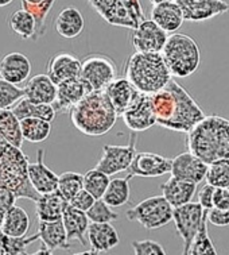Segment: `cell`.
I'll return each mask as SVG.
<instances>
[{
	"label": "cell",
	"mask_w": 229,
	"mask_h": 255,
	"mask_svg": "<svg viewBox=\"0 0 229 255\" xmlns=\"http://www.w3.org/2000/svg\"><path fill=\"white\" fill-rule=\"evenodd\" d=\"M204 254H217V249H216L215 243L209 237V231H208V220H206V209L202 216L201 224L196 235L193 238L190 246L187 249L186 255H204Z\"/></svg>",
	"instance_id": "e575fe53"
},
{
	"label": "cell",
	"mask_w": 229,
	"mask_h": 255,
	"mask_svg": "<svg viewBox=\"0 0 229 255\" xmlns=\"http://www.w3.org/2000/svg\"><path fill=\"white\" fill-rule=\"evenodd\" d=\"M81 61L69 53H58L49 60L47 64V76L54 84H60L68 79L79 76Z\"/></svg>",
	"instance_id": "44dd1931"
},
{
	"label": "cell",
	"mask_w": 229,
	"mask_h": 255,
	"mask_svg": "<svg viewBox=\"0 0 229 255\" xmlns=\"http://www.w3.org/2000/svg\"><path fill=\"white\" fill-rule=\"evenodd\" d=\"M120 116L124 121V125L132 132H143L151 128L153 126L156 125V116L151 103V95L138 93Z\"/></svg>",
	"instance_id": "30bf717a"
},
{
	"label": "cell",
	"mask_w": 229,
	"mask_h": 255,
	"mask_svg": "<svg viewBox=\"0 0 229 255\" xmlns=\"http://www.w3.org/2000/svg\"><path fill=\"white\" fill-rule=\"evenodd\" d=\"M109 184V176L98 169H92L82 174V188L88 190L94 199H101Z\"/></svg>",
	"instance_id": "ab89813d"
},
{
	"label": "cell",
	"mask_w": 229,
	"mask_h": 255,
	"mask_svg": "<svg viewBox=\"0 0 229 255\" xmlns=\"http://www.w3.org/2000/svg\"><path fill=\"white\" fill-rule=\"evenodd\" d=\"M31 73V62L22 53H8L0 61V77L12 84H20Z\"/></svg>",
	"instance_id": "ffe728a7"
},
{
	"label": "cell",
	"mask_w": 229,
	"mask_h": 255,
	"mask_svg": "<svg viewBox=\"0 0 229 255\" xmlns=\"http://www.w3.org/2000/svg\"><path fill=\"white\" fill-rule=\"evenodd\" d=\"M84 16L75 7H66L62 9L54 23L57 33L66 39H73V38L78 37L84 30Z\"/></svg>",
	"instance_id": "f1b7e54d"
},
{
	"label": "cell",
	"mask_w": 229,
	"mask_h": 255,
	"mask_svg": "<svg viewBox=\"0 0 229 255\" xmlns=\"http://www.w3.org/2000/svg\"><path fill=\"white\" fill-rule=\"evenodd\" d=\"M24 98L37 104H53L56 100L57 85L47 74H37L28 80L23 88Z\"/></svg>",
	"instance_id": "d4e9b609"
},
{
	"label": "cell",
	"mask_w": 229,
	"mask_h": 255,
	"mask_svg": "<svg viewBox=\"0 0 229 255\" xmlns=\"http://www.w3.org/2000/svg\"><path fill=\"white\" fill-rule=\"evenodd\" d=\"M69 112L73 126L86 136H103L117 121L116 111L104 89L90 91Z\"/></svg>",
	"instance_id": "7a4b0ae2"
},
{
	"label": "cell",
	"mask_w": 229,
	"mask_h": 255,
	"mask_svg": "<svg viewBox=\"0 0 229 255\" xmlns=\"http://www.w3.org/2000/svg\"><path fill=\"white\" fill-rule=\"evenodd\" d=\"M171 170V159L156 153H135L127 172L131 177H160Z\"/></svg>",
	"instance_id": "5bb4252c"
},
{
	"label": "cell",
	"mask_w": 229,
	"mask_h": 255,
	"mask_svg": "<svg viewBox=\"0 0 229 255\" xmlns=\"http://www.w3.org/2000/svg\"><path fill=\"white\" fill-rule=\"evenodd\" d=\"M131 178L132 177L128 174L126 178L109 180V184L101 199L112 208H119L127 204L130 201V195H131V188H130Z\"/></svg>",
	"instance_id": "4dcf8cb0"
},
{
	"label": "cell",
	"mask_w": 229,
	"mask_h": 255,
	"mask_svg": "<svg viewBox=\"0 0 229 255\" xmlns=\"http://www.w3.org/2000/svg\"><path fill=\"white\" fill-rule=\"evenodd\" d=\"M98 15H101L109 24L120 27L135 28L142 20L136 18L126 0H89Z\"/></svg>",
	"instance_id": "7c38bea8"
},
{
	"label": "cell",
	"mask_w": 229,
	"mask_h": 255,
	"mask_svg": "<svg viewBox=\"0 0 229 255\" xmlns=\"http://www.w3.org/2000/svg\"><path fill=\"white\" fill-rule=\"evenodd\" d=\"M38 237L43 246L54 254L57 250H71L72 243L68 241L62 219L54 222H39Z\"/></svg>",
	"instance_id": "7402d4cb"
},
{
	"label": "cell",
	"mask_w": 229,
	"mask_h": 255,
	"mask_svg": "<svg viewBox=\"0 0 229 255\" xmlns=\"http://www.w3.org/2000/svg\"><path fill=\"white\" fill-rule=\"evenodd\" d=\"M88 243L90 250L84 254H105L119 245L120 238L111 223H89Z\"/></svg>",
	"instance_id": "ac0fdd59"
},
{
	"label": "cell",
	"mask_w": 229,
	"mask_h": 255,
	"mask_svg": "<svg viewBox=\"0 0 229 255\" xmlns=\"http://www.w3.org/2000/svg\"><path fill=\"white\" fill-rule=\"evenodd\" d=\"M62 223L65 227L68 241L79 242L81 246H86V231L89 227V219L86 212L73 208L72 205H66L62 214Z\"/></svg>",
	"instance_id": "cb8c5ba5"
},
{
	"label": "cell",
	"mask_w": 229,
	"mask_h": 255,
	"mask_svg": "<svg viewBox=\"0 0 229 255\" xmlns=\"http://www.w3.org/2000/svg\"><path fill=\"white\" fill-rule=\"evenodd\" d=\"M117 68L109 57L92 54L81 62L79 77L88 84L92 91H101L116 79Z\"/></svg>",
	"instance_id": "ba28073f"
},
{
	"label": "cell",
	"mask_w": 229,
	"mask_h": 255,
	"mask_svg": "<svg viewBox=\"0 0 229 255\" xmlns=\"http://www.w3.org/2000/svg\"><path fill=\"white\" fill-rule=\"evenodd\" d=\"M22 98H24L23 89L0 77V110L11 108Z\"/></svg>",
	"instance_id": "7bdbcfd3"
},
{
	"label": "cell",
	"mask_w": 229,
	"mask_h": 255,
	"mask_svg": "<svg viewBox=\"0 0 229 255\" xmlns=\"http://www.w3.org/2000/svg\"><path fill=\"white\" fill-rule=\"evenodd\" d=\"M15 201H16V196L11 190L1 189L0 188V226L3 223L4 215L15 204Z\"/></svg>",
	"instance_id": "7dc6e473"
},
{
	"label": "cell",
	"mask_w": 229,
	"mask_h": 255,
	"mask_svg": "<svg viewBox=\"0 0 229 255\" xmlns=\"http://www.w3.org/2000/svg\"><path fill=\"white\" fill-rule=\"evenodd\" d=\"M213 208L229 209V188H216L215 186Z\"/></svg>",
	"instance_id": "681fc988"
},
{
	"label": "cell",
	"mask_w": 229,
	"mask_h": 255,
	"mask_svg": "<svg viewBox=\"0 0 229 255\" xmlns=\"http://www.w3.org/2000/svg\"><path fill=\"white\" fill-rule=\"evenodd\" d=\"M27 155L11 144L0 134V188L11 190L16 199L23 197L27 200H35L39 193L34 189L27 176Z\"/></svg>",
	"instance_id": "3957f363"
},
{
	"label": "cell",
	"mask_w": 229,
	"mask_h": 255,
	"mask_svg": "<svg viewBox=\"0 0 229 255\" xmlns=\"http://www.w3.org/2000/svg\"><path fill=\"white\" fill-rule=\"evenodd\" d=\"M92 89L89 88L88 84L79 76L61 81L60 84H57V95L53 107L56 112H60V114L69 112Z\"/></svg>",
	"instance_id": "2e32d148"
},
{
	"label": "cell",
	"mask_w": 229,
	"mask_h": 255,
	"mask_svg": "<svg viewBox=\"0 0 229 255\" xmlns=\"http://www.w3.org/2000/svg\"><path fill=\"white\" fill-rule=\"evenodd\" d=\"M0 134L11 144L22 147L24 139L20 128V121L9 108L0 110Z\"/></svg>",
	"instance_id": "836d02e7"
},
{
	"label": "cell",
	"mask_w": 229,
	"mask_h": 255,
	"mask_svg": "<svg viewBox=\"0 0 229 255\" xmlns=\"http://www.w3.org/2000/svg\"><path fill=\"white\" fill-rule=\"evenodd\" d=\"M167 33L151 19H143L141 23L134 28L132 45L136 51L160 53L167 41Z\"/></svg>",
	"instance_id": "4fadbf2b"
},
{
	"label": "cell",
	"mask_w": 229,
	"mask_h": 255,
	"mask_svg": "<svg viewBox=\"0 0 229 255\" xmlns=\"http://www.w3.org/2000/svg\"><path fill=\"white\" fill-rule=\"evenodd\" d=\"M43 154L45 151L39 148L37 151V161L28 162L27 165L28 180L39 195L54 192L57 190V184H58V176L43 162Z\"/></svg>",
	"instance_id": "d6986e66"
},
{
	"label": "cell",
	"mask_w": 229,
	"mask_h": 255,
	"mask_svg": "<svg viewBox=\"0 0 229 255\" xmlns=\"http://www.w3.org/2000/svg\"><path fill=\"white\" fill-rule=\"evenodd\" d=\"M175 99V107L171 118L160 123V127L178 132H189L193 127L205 118V112L197 104L194 99L189 95L186 89L181 87L175 80H170L166 85Z\"/></svg>",
	"instance_id": "8992f818"
},
{
	"label": "cell",
	"mask_w": 229,
	"mask_h": 255,
	"mask_svg": "<svg viewBox=\"0 0 229 255\" xmlns=\"http://www.w3.org/2000/svg\"><path fill=\"white\" fill-rule=\"evenodd\" d=\"M86 216L89 223H112L119 218L112 207H109L103 199L94 200L92 207L86 211Z\"/></svg>",
	"instance_id": "b9f144b4"
},
{
	"label": "cell",
	"mask_w": 229,
	"mask_h": 255,
	"mask_svg": "<svg viewBox=\"0 0 229 255\" xmlns=\"http://www.w3.org/2000/svg\"><path fill=\"white\" fill-rule=\"evenodd\" d=\"M151 4H158V3H163V1H173V0H149Z\"/></svg>",
	"instance_id": "816d5d0a"
},
{
	"label": "cell",
	"mask_w": 229,
	"mask_h": 255,
	"mask_svg": "<svg viewBox=\"0 0 229 255\" xmlns=\"http://www.w3.org/2000/svg\"><path fill=\"white\" fill-rule=\"evenodd\" d=\"M12 112L18 116L19 121L24 118H39L50 123L54 121L57 114L53 104H37V103H31L26 98H22L15 104Z\"/></svg>",
	"instance_id": "1f68e13d"
},
{
	"label": "cell",
	"mask_w": 229,
	"mask_h": 255,
	"mask_svg": "<svg viewBox=\"0 0 229 255\" xmlns=\"http://www.w3.org/2000/svg\"><path fill=\"white\" fill-rule=\"evenodd\" d=\"M126 216L130 222L139 223L147 230H158L173 220V207L163 196H153L128 209Z\"/></svg>",
	"instance_id": "52a82bcc"
},
{
	"label": "cell",
	"mask_w": 229,
	"mask_h": 255,
	"mask_svg": "<svg viewBox=\"0 0 229 255\" xmlns=\"http://www.w3.org/2000/svg\"><path fill=\"white\" fill-rule=\"evenodd\" d=\"M132 250L135 255H164L167 254L163 246L155 241H134L132 242Z\"/></svg>",
	"instance_id": "ee69618b"
},
{
	"label": "cell",
	"mask_w": 229,
	"mask_h": 255,
	"mask_svg": "<svg viewBox=\"0 0 229 255\" xmlns=\"http://www.w3.org/2000/svg\"><path fill=\"white\" fill-rule=\"evenodd\" d=\"M171 77L185 79L192 76L201 64V51L197 42L186 34L168 35L160 51Z\"/></svg>",
	"instance_id": "5b68a950"
},
{
	"label": "cell",
	"mask_w": 229,
	"mask_h": 255,
	"mask_svg": "<svg viewBox=\"0 0 229 255\" xmlns=\"http://www.w3.org/2000/svg\"><path fill=\"white\" fill-rule=\"evenodd\" d=\"M205 209L194 201H189L186 204L173 208V220L175 224L178 235L183 241V254H186L187 249L192 243L193 238L200 228L202 216Z\"/></svg>",
	"instance_id": "8fae6325"
},
{
	"label": "cell",
	"mask_w": 229,
	"mask_h": 255,
	"mask_svg": "<svg viewBox=\"0 0 229 255\" xmlns=\"http://www.w3.org/2000/svg\"><path fill=\"white\" fill-rule=\"evenodd\" d=\"M136 132L131 134L130 142L126 146L105 144L103 147V155L96 165V169L101 170L108 176H115L117 173L126 172L131 165L136 153Z\"/></svg>",
	"instance_id": "9c48e42d"
},
{
	"label": "cell",
	"mask_w": 229,
	"mask_h": 255,
	"mask_svg": "<svg viewBox=\"0 0 229 255\" xmlns=\"http://www.w3.org/2000/svg\"><path fill=\"white\" fill-rule=\"evenodd\" d=\"M12 0H0V7H5V5H8Z\"/></svg>",
	"instance_id": "f5cc1de1"
},
{
	"label": "cell",
	"mask_w": 229,
	"mask_h": 255,
	"mask_svg": "<svg viewBox=\"0 0 229 255\" xmlns=\"http://www.w3.org/2000/svg\"><path fill=\"white\" fill-rule=\"evenodd\" d=\"M213 190H215V186L206 182L205 185L201 188V190L198 192V201L197 203L206 211L213 208Z\"/></svg>",
	"instance_id": "c3c4849f"
},
{
	"label": "cell",
	"mask_w": 229,
	"mask_h": 255,
	"mask_svg": "<svg viewBox=\"0 0 229 255\" xmlns=\"http://www.w3.org/2000/svg\"><path fill=\"white\" fill-rule=\"evenodd\" d=\"M151 20L158 24L166 33H175L183 23L182 9L175 1H163L153 5Z\"/></svg>",
	"instance_id": "603a6c76"
},
{
	"label": "cell",
	"mask_w": 229,
	"mask_h": 255,
	"mask_svg": "<svg viewBox=\"0 0 229 255\" xmlns=\"http://www.w3.org/2000/svg\"><path fill=\"white\" fill-rule=\"evenodd\" d=\"M68 205L66 201L58 190L39 195L35 200V208L39 222H54L62 218L64 209Z\"/></svg>",
	"instance_id": "83f0119b"
},
{
	"label": "cell",
	"mask_w": 229,
	"mask_h": 255,
	"mask_svg": "<svg viewBox=\"0 0 229 255\" xmlns=\"http://www.w3.org/2000/svg\"><path fill=\"white\" fill-rule=\"evenodd\" d=\"M182 9L183 19L189 22H204L229 11L225 0H174Z\"/></svg>",
	"instance_id": "9a60e30c"
},
{
	"label": "cell",
	"mask_w": 229,
	"mask_h": 255,
	"mask_svg": "<svg viewBox=\"0 0 229 255\" xmlns=\"http://www.w3.org/2000/svg\"><path fill=\"white\" fill-rule=\"evenodd\" d=\"M94 197L90 193H89L88 190H85L84 188L79 190V192H77L73 197H72L71 200H69V203L68 204L72 205L73 208H77L79 209V211H84V212H86L90 207H92V204L94 203Z\"/></svg>",
	"instance_id": "f6af8a7d"
},
{
	"label": "cell",
	"mask_w": 229,
	"mask_h": 255,
	"mask_svg": "<svg viewBox=\"0 0 229 255\" xmlns=\"http://www.w3.org/2000/svg\"><path fill=\"white\" fill-rule=\"evenodd\" d=\"M37 241H39L38 232L31 237H9L0 230V255L28 254V246Z\"/></svg>",
	"instance_id": "8d00e7d4"
},
{
	"label": "cell",
	"mask_w": 229,
	"mask_h": 255,
	"mask_svg": "<svg viewBox=\"0 0 229 255\" xmlns=\"http://www.w3.org/2000/svg\"><path fill=\"white\" fill-rule=\"evenodd\" d=\"M205 180L216 188H229V158L216 159L209 163Z\"/></svg>",
	"instance_id": "f35d334b"
},
{
	"label": "cell",
	"mask_w": 229,
	"mask_h": 255,
	"mask_svg": "<svg viewBox=\"0 0 229 255\" xmlns=\"http://www.w3.org/2000/svg\"><path fill=\"white\" fill-rule=\"evenodd\" d=\"M82 189V174L75 172H65L58 176L57 190L69 203L73 196Z\"/></svg>",
	"instance_id": "60d3db41"
},
{
	"label": "cell",
	"mask_w": 229,
	"mask_h": 255,
	"mask_svg": "<svg viewBox=\"0 0 229 255\" xmlns=\"http://www.w3.org/2000/svg\"><path fill=\"white\" fill-rule=\"evenodd\" d=\"M30 228V218L22 207L14 204L4 215L0 230L9 237H24Z\"/></svg>",
	"instance_id": "f546056e"
},
{
	"label": "cell",
	"mask_w": 229,
	"mask_h": 255,
	"mask_svg": "<svg viewBox=\"0 0 229 255\" xmlns=\"http://www.w3.org/2000/svg\"><path fill=\"white\" fill-rule=\"evenodd\" d=\"M126 79L142 93H155L173 79L160 53L135 51L126 64Z\"/></svg>",
	"instance_id": "277c9868"
},
{
	"label": "cell",
	"mask_w": 229,
	"mask_h": 255,
	"mask_svg": "<svg viewBox=\"0 0 229 255\" xmlns=\"http://www.w3.org/2000/svg\"><path fill=\"white\" fill-rule=\"evenodd\" d=\"M104 91L107 93L109 102L112 103L117 116L122 115L123 111L131 104L132 100L139 93V91L126 77L115 79L112 83L108 84V87Z\"/></svg>",
	"instance_id": "4316f807"
},
{
	"label": "cell",
	"mask_w": 229,
	"mask_h": 255,
	"mask_svg": "<svg viewBox=\"0 0 229 255\" xmlns=\"http://www.w3.org/2000/svg\"><path fill=\"white\" fill-rule=\"evenodd\" d=\"M20 128L24 140L41 143L45 142L52 132V123L39 118H24L20 119Z\"/></svg>",
	"instance_id": "d6a6232c"
},
{
	"label": "cell",
	"mask_w": 229,
	"mask_h": 255,
	"mask_svg": "<svg viewBox=\"0 0 229 255\" xmlns=\"http://www.w3.org/2000/svg\"><path fill=\"white\" fill-rule=\"evenodd\" d=\"M187 151L208 165L229 158V121L223 116H206L186 132Z\"/></svg>",
	"instance_id": "6da1fadb"
},
{
	"label": "cell",
	"mask_w": 229,
	"mask_h": 255,
	"mask_svg": "<svg viewBox=\"0 0 229 255\" xmlns=\"http://www.w3.org/2000/svg\"><path fill=\"white\" fill-rule=\"evenodd\" d=\"M45 0H22L23 4H38V3H42Z\"/></svg>",
	"instance_id": "f907efd6"
},
{
	"label": "cell",
	"mask_w": 229,
	"mask_h": 255,
	"mask_svg": "<svg viewBox=\"0 0 229 255\" xmlns=\"http://www.w3.org/2000/svg\"><path fill=\"white\" fill-rule=\"evenodd\" d=\"M9 28L23 39H31L35 35V19L28 11L20 8L8 18Z\"/></svg>",
	"instance_id": "74e56055"
},
{
	"label": "cell",
	"mask_w": 229,
	"mask_h": 255,
	"mask_svg": "<svg viewBox=\"0 0 229 255\" xmlns=\"http://www.w3.org/2000/svg\"><path fill=\"white\" fill-rule=\"evenodd\" d=\"M206 220L216 227H228L229 209L211 208L206 211Z\"/></svg>",
	"instance_id": "bcb514c9"
},
{
	"label": "cell",
	"mask_w": 229,
	"mask_h": 255,
	"mask_svg": "<svg viewBox=\"0 0 229 255\" xmlns=\"http://www.w3.org/2000/svg\"><path fill=\"white\" fill-rule=\"evenodd\" d=\"M206 170H208V163L204 162L202 159L196 157L190 151H185L171 159L170 174L198 185L205 180Z\"/></svg>",
	"instance_id": "e0dca14e"
},
{
	"label": "cell",
	"mask_w": 229,
	"mask_h": 255,
	"mask_svg": "<svg viewBox=\"0 0 229 255\" xmlns=\"http://www.w3.org/2000/svg\"><path fill=\"white\" fill-rule=\"evenodd\" d=\"M160 189H162V196L167 200L168 204L175 208L192 201L196 195L197 184L171 176L167 181L160 185Z\"/></svg>",
	"instance_id": "484cf974"
},
{
	"label": "cell",
	"mask_w": 229,
	"mask_h": 255,
	"mask_svg": "<svg viewBox=\"0 0 229 255\" xmlns=\"http://www.w3.org/2000/svg\"><path fill=\"white\" fill-rule=\"evenodd\" d=\"M151 103L156 116V125L159 126L171 118L175 107V99L167 87H164L158 92L151 93Z\"/></svg>",
	"instance_id": "d590c367"
}]
</instances>
